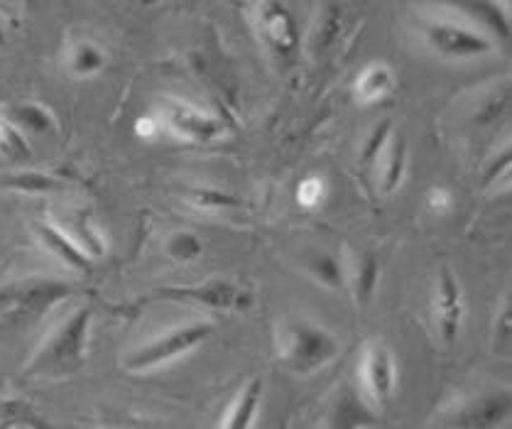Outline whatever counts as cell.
<instances>
[{"instance_id":"e0dca14e","label":"cell","mask_w":512,"mask_h":429,"mask_svg":"<svg viewBox=\"0 0 512 429\" xmlns=\"http://www.w3.org/2000/svg\"><path fill=\"white\" fill-rule=\"evenodd\" d=\"M380 192L392 194L400 187L402 177L407 170V145L405 140L397 138L395 143H388L383 155H380Z\"/></svg>"},{"instance_id":"9a60e30c","label":"cell","mask_w":512,"mask_h":429,"mask_svg":"<svg viewBox=\"0 0 512 429\" xmlns=\"http://www.w3.org/2000/svg\"><path fill=\"white\" fill-rule=\"evenodd\" d=\"M392 86H395V74L388 64L375 62L368 64L356 79V96L361 103H378L388 99Z\"/></svg>"},{"instance_id":"ffe728a7","label":"cell","mask_w":512,"mask_h":429,"mask_svg":"<svg viewBox=\"0 0 512 429\" xmlns=\"http://www.w3.org/2000/svg\"><path fill=\"white\" fill-rule=\"evenodd\" d=\"M353 292H356L358 302H368L373 297L375 285H378V260L373 255H366V258L358 263L356 273L351 278Z\"/></svg>"},{"instance_id":"6da1fadb","label":"cell","mask_w":512,"mask_h":429,"mask_svg":"<svg viewBox=\"0 0 512 429\" xmlns=\"http://www.w3.org/2000/svg\"><path fill=\"white\" fill-rule=\"evenodd\" d=\"M277 356L299 376H312L339 356V341L314 322L294 319L277 331Z\"/></svg>"},{"instance_id":"d6986e66","label":"cell","mask_w":512,"mask_h":429,"mask_svg":"<svg viewBox=\"0 0 512 429\" xmlns=\"http://www.w3.org/2000/svg\"><path fill=\"white\" fill-rule=\"evenodd\" d=\"M0 184L20 194H47L57 189V182H54L49 175H42V172H18V175H5V179Z\"/></svg>"},{"instance_id":"277c9868","label":"cell","mask_w":512,"mask_h":429,"mask_svg":"<svg viewBox=\"0 0 512 429\" xmlns=\"http://www.w3.org/2000/svg\"><path fill=\"white\" fill-rule=\"evenodd\" d=\"M250 20L272 54L290 57L297 50V20L282 0H250Z\"/></svg>"},{"instance_id":"8992f818","label":"cell","mask_w":512,"mask_h":429,"mask_svg":"<svg viewBox=\"0 0 512 429\" xmlns=\"http://www.w3.org/2000/svg\"><path fill=\"white\" fill-rule=\"evenodd\" d=\"M424 40L446 59H476L493 52V40L461 23H432L424 27Z\"/></svg>"},{"instance_id":"5b68a950","label":"cell","mask_w":512,"mask_h":429,"mask_svg":"<svg viewBox=\"0 0 512 429\" xmlns=\"http://www.w3.org/2000/svg\"><path fill=\"white\" fill-rule=\"evenodd\" d=\"M358 378L370 407L388 405L397 388L395 354L385 344H370L361 356Z\"/></svg>"},{"instance_id":"83f0119b","label":"cell","mask_w":512,"mask_h":429,"mask_svg":"<svg viewBox=\"0 0 512 429\" xmlns=\"http://www.w3.org/2000/svg\"><path fill=\"white\" fill-rule=\"evenodd\" d=\"M495 339H498L500 346L510 344V304L505 302L503 309L498 314V324H495Z\"/></svg>"},{"instance_id":"ba28073f","label":"cell","mask_w":512,"mask_h":429,"mask_svg":"<svg viewBox=\"0 0 512 429\" xmlns=\"http://www.w3.org/2000/svg\"><path fill=\"white\" fill-rule=\"evenodd\" d=\"M160 123L170 128L172 133L182 135L184 140H199V143H209L223 133L219 118L209 116V113L199 111L184 101H167L162 106Z\"/></svg>"},{"instance_id":"4dcf8cb0","label":"cell","mask_w":512,"mask_h":429,"mask_svg":"<svg viewBox=\"0 0 512 429\" xmlns=\"http://www.w3.org/2000/svg\"><path fill=\"white\" fill-rule=\"evenodd\" d=\"M145 5H155V3H160V0H143Z\"/></svg>"},{"instance_id":"7c38bea8","label":"cell","mask_w":512,"mask_h":429,"mask_svg":"<svg viewBox=\"0 0 512 429\" xmlns=\"http://www.w3.org/2000/svg\"><path fill=\"white\" fill-rule=\"evenodd\" d=\"M439 3L449 5V8H456L466 18L476 20L478 25L488 27L498 40H508L510 35V20L505 15V10L500 8L495 0H439Z\"/></svg>"},{"instance_id":"52a82bcc","label":"cell","mask_w":512,"mask_h":429,"mask_svg":"<svg viewBox=\"0 0 512 429\" xmlns=\"http://www.w3.org/2000/svg\"><path fill=\"white\" fill-rule=\"evenodd\" d=\"M69 295V285L54 280H25L0 287V312L32 314Z\"/></svg>"},{"instance_id":"484cf974","label":"cell","mask_w":512,"mask_h":429,"mask_svg":"<svg viewBox=\"0 0 512 429\" xmlns=\"http://www.w3.org/2000/svg\"><path fill=\"white\" fill-rule=\"evenodd\" d=\"M427 206H429V211H432V214L444 216L446 211H449L451 206H454V194H451L449 189H444V187L429 189V194H427Z\"/></svg>"},{"instance_id":"9c48e42d","label":"cell","mask_w":512,"mask_h":429,"mask_svg":"<svg viewBox=\"0 0 512 429\" xmlns=\"http://www.w3.org/2000/svg\"><path fill=\"white\" fill-rule=\"evenodd\" d=\"M434 317L437 329L444 344H454L459 336L461 319H464V300H461V287L449 268H441L434 285Z\"/></svg>"},{"instance_id":"5bb4252c","label":"cell","mask_w":512,"mask_h":429,"mask_svg":"<svg viewBox=\"0 0 512 429\" xmlns=\"http://www.w3.org/2000/svg\"><path fill=\"white\" fill-rule=\"evenodd\" d=\"M260 398H263V380L255 378L245 385L236 398H233L231 407L226 410V420H223L221 425L231 429L253 427L255 417H258V410H260Z\"/></svg>"},{"instance_id":"d4e9b609","label":"cell","mask_w":512,"mask_h":429,"mask_svg":"<svg viewBox=\"0 0 512 429\" xmlns=\"http://www.w3.org/2000/svg\"><path fill=\"white\" fill-rule=\"evenodd\" d=\"M192 199L199 206H206V209H221V206L238 204L236 199L223 192H216V189H196V192H192Z\"/></svg>"},{"instance_id":"7402d4cb","label":"cell","mask_w":512,"mask_h":429,"mask_svg":"<svg viewBox=\"0 0 512 429\" xmlns=\"http://www.w3.org/2000/svg\"><path fill=\"white\" fill-rule=\"evenodd\" d=\"M0 155L8 157H30V145H27L23 130L8 118H0Z\"/></svg>"},{"instance_id":"f546056e","label":"cell","mask_w":512,"mask_h":429,"mask_svg":"<svg viewBox=\"0 0 512 429\" xmlns=\"http://www.w3.org/2000/svg\"><path fill=\"white\" fill-rule=\"evenodd\" d=\"M5 40H8V27H5V18L0 15V47L5 45Z\"/></svg>"},{"instance_id":"2e32d148","label":"cell","mask_w":512,"mask_h":429,"mask_svg":"<svg viewBox=\"0 0 512 429\" xmlns=\"http://www.w3.org/2000/svg\"><path fill=\"white\" fill-rule=\"evenodd\" d=\"M106 67V52L91 40H79L69 47L67 52V69L76 79H89L103 72Z\"/></svg>"},{"instance_id":"4fadbf2b","label":"cell","mask_w":512,"mask_h":429,"mask_svg":"<svg viewBox=\"0 0 512 429\" xmlns=\"http://www.w3.org/2000/svg\"><path fill=\"white\" fill-rule=\"evenodd\" d=\"M8 121L15 123L20 130H27L32 135H57V118L47 106L37 101H20L10 108Z\"/></svg>"},{"instance_id":"44dd1931","label":"cell","mask_w":512,"mask_h":429,"mask_svg":"<svg viewBox=\"0 0 512 429\" xmlns=\"http://www.w3.org/2000/svg\"><path fill=\"white\" fill-rule=\"evenodd\" d=\"M201 253H204V246H201L199 238L189 231L172 233L170 241H167V255L177 260V263H192V260L199 258Z\"/></svg>"},{"instance_id":"8fae6325","label":"cell","mask_w":512,"mask_h":429,"mask_svg":"<svg viewBox=\"0 0 512 429\" xmlns=\"http://www.w3.org/2000/svg\"><path fill=\"white\" fill-rule=\"evenodd\" d=\"M37 233H40V241L45 243L47 251L57 255L62 263L69 265V268L81 270V273L91 270L94 258H91V255L84 251V246H81L79 241H74L64 228H59L57 224H49V221H42V224L37 226Z\"/></svg>"},{"instance_id":"f1b7e54d","label":"cell","mask_w":512,"mask_h":429,"mask_svg":"<svg viewBox=\"0 0 512 429\" xmlns=\"http://www.w3.org/2000/svg\"><path fill=\"white\" fill-rule=\"evenodd\" d=\"M135 133L140 135V138H155L157 133H160V118H143V121H138V126H135Z\"/></svg>"},{"instance_id":"ac0fdd59","label":"cell","mask_w":512,"mask_h":429,"mask_svg":"<svg viewBox=\"0 0 512 429\" xmlns=\"http://www.w3.org/2000/svg\"><path fill=\"white\" fill-rule=\"evenodd\" d=\"M307 273L312 275L319 285L329 287V290H341L348 280L343 265L331 253H314L312 258L307 260Z\"/></svg>"},{"instance_id":"7a4b0ae2","label":"cell","mask_w":512,"mask_h":429,"mask_svg":"<svg viewBox=\"0 0 512 429\" xmlns=\"http://www.w3.org/2000/svg\"><path fill=\"white\" fill-rule=\"evenodd\" d=\"M91 329V312L86 307L76 309L62 322V327L49 336L45 349L35 356L32 371L49 373V376H59V373H69L76 368L86 351V339H89Z\"/></svg>"},{"instance_id":"cb8c5ba5","label":"cell","mask_w":512,"mask_h":429,"mask_svg":"<svg viewBox=\"0 0 512 429\" xmlns=\"http://www.w3.org/2000/svg\"><path fill=\"white\" fill-rule=\"evenodd\" d=\"M294 197H297V204L304 206V209H317L326 199V182L321 177H304L297 184Z\"/></svg>"},{"instance_id":"3957f363","label":"cell","mask_w":512,"mask_h":429,"mask_svg":"<svg viewBox=\"0 0 512 429\" xmlns=\"http://www.w3.org/2000/svg\"><path fill=\"white\" fill-rule=\"evenodd\" d=\"M211 331H214V324L209 322L184 324V327L167 331L165 336H160V339H155L152 344L135 351V354L125 361V368H128V371H152V368L157 366H165V363L174 361V358H182L192 349H199V346L209 339Z\"/></svg>"},{"instance_id":"4316f807","label":"cell","mask_w":512,"mask_h":429,"mask_svg":"<svg viewBox=\"0 0 512 429\" xmlns=\"http://www.w3.org/2000/svg\"><path fill=\"white\" fill-rule=\"evenodd\" d=\"M336 32H339V13H336L334 8H329V13H326V18L321 20V27H319V47H326L331 40L336 37Z\"/></svg>"},{"instance_id":"30bf717a","label":"cell","mask_w":512,"mask_h":429,"mask_svg":"<svg viewBox=\"0 0 512 429\" xmlns=\"http://www.w3.org/2000/svg\"><path fill=\"white\" fill-rule=\"evenodd\" d=\"M510 395L498 393L493 398H478L454 412L444 425L451 427H498L510 417Z\"/></svg>"},{"instance_id":"603a6c76","label":"cell","mask_w":512,"mask_h":429,"mask_svg":"<svg viewBox=\"0 0 512 429\" xmlns=\"http://www.w3.org/2000/svg\"><path fill=\"white\" fill-rule=\"evenodd\" d=\"M390 138H392V123L390 121H383L380 126H375L373 133L368 135L366 145H363V152H361L363 167L378 165L380 155H383L385 148H388Z\"/></svg>"}]
</instances>
